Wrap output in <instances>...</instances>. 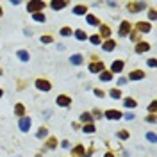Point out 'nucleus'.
I'll use <instances>...</instances> for the list:
<instances>
[{"label":"nucleus","mask_w":157,"mask_h":157,"mask_svg":"<svg viewBox=\"0 0 157 157\" xmlns=\"http://www.w3.org/2000/svg\"><path fill=\"white\" fill-rule=\"evenodd\" d=\"M105 118H109V120H120L121 118V113L120 111H114V109H109L105 113Z\"/></svg>","instance_id":"1a4fd4ad"},{"label":"nucleus","mask_w":157,"mask_h":157,"mask_svg":"<svg viewBox=\"0 0 157 157\" xmlns=\"http://www.w3.org/2000/svg\"><path fill=\"white\" fill-rule=\"evenodd\" d=\"M113 79V73L111 72H102L100 73V80H111Z\"/></svg>","instance_id":"5701e85b"},{"label":"nucleus","mask_w":157,"mask_h":157,"mask_svg":"<svg viewBox=\"0 0 157 157\" xmlns=\"http://www.w3.org/2000/svg\"><path fill=\"white\" fill-rule=\"evenodd\" d=\"M32 20L45 23V20H47V18H45V14H43V13H34V14H32Z\"/></svg>","instance_id":"aec40b11"},{"label":"nucleus","mask_w":157,"mask_h":157,"mask_svg":"<svg viewBox=\"0 0 157 157\" xmlns=\"http://www.w3.org/2000/svg\"><path fill=\"white\" fill-rule=\"evenodd\" d=\"M16 55H18V59L23 61V63H27V61H29V52H27V50H18Z\"/></svg>","instance_id":"2eb2a0df"},{"label":"nucleus","mask_w":157,"mask_h":157,"mask_svg":"<svg viewBox=\"0 0 157 157\" xmlns=\"http://www.w3.org/2000/svg\"><path fill=\"white\" fill-rule=\"evenodd\" d=\"M72 155H73V157H82L84 155V147H82V145L75 147L73 150H72Z\"/></svg>","instance_id":"dca6fc26"},{"label":"nucleus","mask_w":157,"mask_h":157,"mask_svg":"<svg viewBox=\"0 0 157 157\" xmlns=\"http://www.w3.org/2000/svg\"><path fill=\"white\" fill-rule=\"evenodd\" d=\"M36 88L41 89V91H50L52 89V84L48 82V80H45V79H38L36 80Z\"/></svg>","instance_id":"7ed1b4c3"},{"label":"nucleus","mask_w":157,"mask_h":157,"mask_svg":"<svg viewBox=\"0 0 157 157\" xmlns=\"http://www.w3.org/2000/svg\"><path fill=\"white\" fill-rule=\"evenodd\" d=\"M147 139L150 141V143H155V134H154V132H148V134H147Z\"/></svg>","instance_id":"2f4dec72"},{"label":"nucleus","mask_w":157,"mask_h":157,"mask_svg":"<svg viewBox=\"0 0 157 157\" xmlns=\"http://www.w3.org/2000/svg\"><path fill=\"white\" fill-rule=\"evenodd\" d=\"M91 120H93V118H91L89 113H84V114L80 116V121H84V123H91Z\"/></svg>","instance_id":"bb28decb"},{"label":"nucleus","mask_w":157,"mask_h":157,"mask_svg":"<svg viewBox=\"0 0 157 157\" xmlns=\"http://www.w3.org/2000/svg\"><path fill=\"white\" fill-rule=\"evenodd\" d=\"M0 75H2V70H0Z\"/></svg>","instance_id":"49530a36"},{"label":"nucleus","mask_w":157,"mask_h":157,"mask_svg":"<svg viewBox=\"0 0 157 157\" xmlns=\"http://www.w3.org/2000/svg\"><path fill=\"white\" fill-rule=\"evenodd\" d=\"M55 145H57V143H55V139L50 137V139H48V143H47V148H55Z\"/></svg>","instance_id":"7c9ffc66"},{"label":"nucleus","mask_w":157,"mask_h":157,"mask_svg":"<svg viewBox=\"0 0 157 157\" xmlns=\"http://www.w3.org/2000/svg\"><path fill=\"white\" fill-rule=\"evenodd\" d=\"M118 137H121V139H127V137H129V132L121 130V132H118Z\"/></svg>","instance_id":"f704fd0d"},{"label":"nucleus","mask_w":157,"mask_h":157,"mask_svg":"<svg viewBox=\"0 0 157 157\" xmlns=\"http://www.w3.org/2000/svg\"><path fill=\"white\" fill-rule=\"evenodd\" d=\"M150 50V45L148 43H145V41H139L136 45V52L137 54H143V52H148Z\"/></svg>","instance_id":"9d476101"},{"label":"nucleus","mask_w":157,"mask_h":157,"mask_svg":"<svg viewBox=\"0 0 157 157\" xmlns=\"http://www.w3.org/2000/svg\"><path fill=\"white\" fill-rule=\"evenodd\" d=\"M47 134H48V130H47V127H41V129L38 130V134H36V136L39 137V139H43V137H47Z\"/></svg>","instance_id":"393cba45"},{"label":"nucleus","mask_w":157,"mask_h":157,"mask_svg":"<svg viewBox=\"0 0 157 157\" xmlns=\"http://www.w3.org/2000/svg\"><path fill=\"white\" fill-rule=\"evenodd\" d=\"M86 20H88V23H89V25H100V21L96 20L93 14H88V18H86Z\"/></svg>","instance_id":"412c9836"},{"label":"nucleus","mask_w":157,"mask_h":157,"mask_svg":"<svg viewBox=\"0 0 157 157\" xmlns=\"http://www.w3.org/2000/svg\"><path fill=\"white\" fill-rule=\"evenodd\" d=\"M75 38H77V39H80V41L88 39V36H86V32H84V31H75Z\"/></svg>","instance_id":"4be33fe9"},{"label":"nucleus","mask_w":157,"mask_h":157,"mask_svg":"<svg viewBox=\"0 0 157 157\" xmlns=\"http://www.w3.org/2000/svg\"><path fill=\"white\" fill-rule=\"evenodd\" d=\"M127 7H129L130 13H139V11H143L145 7H147V4H145V2H136V4L132 2V4H129Z\"/></svg>","instance_id":"20e7f679"},{"label":"nucleus","mask_w":157,"mask_h":157,"mask_svg":"<svg viewBox=\"0 0 157 157\" xmlns=\"http://www.w3.org/2000/svg\"><path fill=\"white\" fill-rule=\"evenodd\" d=\"M70 34H72V29H68V27L61 29V36H70Z\"/></svg>","instance_id":"473e14b6"},{"label":"nucleus","mask_w":157,"mask_h":157,"mask_svg":"<svg viewBox=\"0 0 157 157\" xmlns=\"http://www.w3.org/2000/svg\"><path fill=\"white\" fill-rule=\"evenodd\" d=\"M82 130L86 132V134H88V132L91 134V132H95V125H93V123H86V125L82 127Z\"/></svg>","instance_id":"b1692460"},{"label":"nucleus","mask_w":157,"mask_h":157,"mask_svg":"<svg viewBox=\"0 0 157 157\" xmlns=\"http://www.w3.org/2000/svg\"><path fill=\"white\" fill-rule=\"evenodd\" d=\"M148 66H152V68H154V66H155V59H148Z\"/></svg>","instance_id":"ea45409f"},{"label":"nucleus","mask_w":157,"mask_h":157,"mask_svg":"<svg viewBox=\"0 0 157 157\" xmlns=\"http://www.w3.org/2000/svg\"><path fill=\"white\" fill-rule=\"evenodd\" d=\"M125 118H127V120H132V118H134V114H132V113H127Z\"/></svg>","instance_id":"a19ab883"},{"label":"nucleus","mask_w":157,"mask_h":157,"mask_svg":"<svg viewBox=\"0 0 157 157\" xmlns=\"http://www.w3.org/2000/svg\"><path fill=\"white\" fill-rule=\"evenodd\" d=\"M139 79H145V72H143V70L130 72V75H129V80H139Z\"/></svg>","instance_id":"6e6552de"},{"label":"nucleus","mask_w":157,"mask_h":157,"mask_svg":"<svg viewBox=\"0 0 157 157\" xmlns=\"http://www.w3.org/2000/svg\"><path fill=\"white\" fill-rule=\"evenodd\" d=\"M89 41L93 43V45H100V36H98V34H95V36H91V38H89Z\"/></svg>","instance_id":"cd10ccee"},{"label":"nucleus","mask_w":157,"mask_h":157,"mask_svg":"<svg viewBox=\"0 0 157 157\" xmlns=\"http://www.w3.org/2000/svg\"><path fill=\"white\" fill-rule=\"evenodd\" d=\"M155 18H157V14H155V11L152 9L150 11V20H155Z\"/></svg>","instance_id":"e433bc0d"},{"label":"nucleus","mask_w":157,"mask_h":157,"mask_svg":"<svg viewBox=\"0 0 157 157\" xmlns=\"http://www.w3.org/2000/svg\"><path fill=\"white\" fill-rule=\"evenodd\" d=\"M105 157H114V155H113V154H111V152H109V154H105Z\"/></svg>","instance_id":"37998d69"},{"label":"nucleus","mask_w":157,"mask_h":157,"mask_svg":"<svg viewBox=\"0 0 157 157\" xmlns=\"http://www.w3.org/2000/svg\"><path fill=\"white\" fill-rule=\"evenodd\" d=\"M125 107H136V100H132V98H127V100H125Z\"/></svg>","instance_id":"c756f323"},{"label":"nucleus","mask_w":157,"mask_h":157,"mask_svg":"<svg viewBox=\"0 0 157 157\" xmlns=\"http://www.w3.org/2000/svg\"><path fill=\"white\" fill-rule=\"evenodd\" d=\"M130 31H132L130 23H129V21H121V25H120V31H118V34H120L121 38H125V36H129V34H130Z\"/></svg>","instance_id":"f03ea898"},{"label":"nucleus","mask_w":157,"mask_h":157,"mask_svg":"<svg viewBox=\"0 0 157 157\" xmlns=\"http://www.w3.org/2000/svg\"><path fill=\"white\" fill-rule=\"evenodd\" d=\"M68 6V2H64V0H54L52 4H50V7L55 11H59V9H63V7H66Z\"/></svg>","instance_id":"9b49d317"},{"label":"nucleus","mask_w":157,"mask_h":157,"mask_svg":"<svg viewBox=\"0 0 157 157\" xmlns=\"http://www.w3.org/2000/svg\"><path fill=\"white\" fill-rule=\"evenodd\" d=\"M73 13L77 16H80L84 13H88V7H86V6H77V7H73Z\"/></svg>","instance_id":"a211bd4d"},{"label":"nucleus","mask_w":157,"mask_h":157,"mask_svg":"<svg viewBox=\"0 0 157 157\" xmlns=\"http://www.w3.org/2000/svg\"><path fill=\"white\" fill-rule=\"evenodd\" d=\"M2 95H4V91H2V89H0V98H2Z\"/></svg>","instance_id":"c03bdc74"},{"label":"nucleus","mask_w":157,"mask_h":157,"mask_svg":"<svg viewBox=\"0 0 157 157\" xmlns=\"http://www.w3.org/2000/svg\"><path fill=\"white\" fill-rule=\"evenodd\" d=\"M95 118H102V113L100 111H95Z\"/></svg>","instance_id":"79ce46f5"},{"label":"nucleus","mask_w":157,"mask_h":157,"mask_svg":"<svg viewBox=\"0 0 157 157\" xmlns=\"http://www.w3.org/2000/svg\"><path fill=\"white\" fill-rule=\"evenodd\" d=\"M148 109H150V113L154 114V111H155V102H152V104H150V107H148Z\"/></svg>","instance_id":"4c0bfd02"},{"label":"nucleus","mask_w":157,"mask_h":157,"mask_svg":"<svg viewBox=\"0 0 157 157\" xmlns=\"http://www.w3.org/2000/svg\"><path fill=\"white\" fill-rule=\"evenodd\" d=\"M123 70V61H114V63L111 64V72H114V73H120Z\"/></svg>","instance_id":"f8f14e48"},{"label":"nucleus","mask_w":157,"mask_h":157,"mask_svg":"<svg viewBox=\"0 0 157 157\" xmlns=\"http://www.w3.org/2000/svg\"><path fill=\"white\" fill-rule=\"evenodd\" d=\"M70 61H72V64H77V66H79V64H82V55H80V54H75V55H72V57H70Z\"/></svg>","instance_id":"f3484780"},{"label":"nucleus","mask_w":157,"mask_h":157,"mask_svg":"<svg viewBox=\"0 0 157 157\" xmlns=\"http://www.w3.org/2000/svg\"><path fill=\"white\" fill-rule=\"evenodd\" d=\"M18 127H20L21 132H27V130L31 129V118H29V116H23V118L20 120V125Z\"/></svg>","instance_id":"0eeeda50"},{"label":"nucleus","mask_w":157,"mask_h":157,"mask_svg":"<svg viewBox=\"0 0 157 157\" xmlns=\"http://www.w3.org/2000/svg\"><path fill=\"white\" fill-rule=\"evenodd\" d=\"M95 95H96V96H102V98H104V91H102V89H95Z\"/></svg>","instance_id":"c9c22d12"},{"label":"nucleus","mask_w":157,"mask_h":157,"mask_svg":"<svg viewBox=\"0 0 157 157\" xmlns=\"http://www.w3.org/2000/svg\"><path fill=\"white\" fill-rule=\"evenodd\" d=\"M41 43L48 45V43H52V38H50V36H41Z\"/></svg>","instance_id":"72a5a7b5"},{"label":"nucleus","mask_w":157,"mask_h":157,"mask_svg":"<svg viewBox=\"0 0 157 157\" xmlns=\"http://www.w3.org/2000/svg\"><path fill=\"white\" fill-rule=\"evenodd\" d=\"M114 47H116V41H113V39H107V41L102 45V48H104L105 52H111V50H114Z\"/></svg>","instance_id":"ddd939ff"},{"label":"nucleus","mask_w":157,"mask_h":157,"mask_svg":"<svg viewBox=\"0 0 157 157\" xmlns=\"http://www.w3.org/2000/svg\"><path fill=\"white\" fill-rule=\"evenodd\" d=\"M137 32H150V23H145V21H139L136 25Z\"/></svg>","instance_id":"4468645a"},{"label":"nucleus","mask_w":157,"mask_h":157,"mask_svg":"<svg viewBox=\"0 0 157 157\" xmlns=\"http://www.w3.org/2000/svg\"><path fill=\"white\" fill-rule=\"evenodd\" d=\"M89 72H91V73H102V72H104V63H102V61L91 63L89 64Z\"/></svg>","instance_id":"423d86ee"},{"label":"nucleus","mask_w":157,"mask_h":157,"mask_svg":"<svg viewBox=\"0 0 157 157\" xmlns=\"http://www.w3.org/2000/svg\"><path fill=\"white\" fill-rule=\"evenodd\" d=\"M109 95H111V96H113V98H120V96H121V93H120V89H111V91H109Z\"/></svg>","instance_id":"c85d7f7f"},{"label":"nucleus","mask_w":157,"mask_h":157,"mask_svg":"<svg viewBox=\"0 0 157 157\" xmlns=\"http://www.w3.org/2000/svg\"><path fill=\"white\" fill-rule=\"evenodd\" d=\"M27 9H29V13H31V14H34V13H41V11L45 9V2H41V0L29 2V4H27Z\"/></svg>","instance_id":"f257e3e1"},{"label":"nucleus","mask_w":157,"mask_h":157,"mask_svg":"<svg viewBox=\"0 0 157 157\" xmlns=\"http://www.w3.org/2000/svg\"><path fill=\"white\" fill-rule=\"evenodd\" d=\"M55 104L59 105V107H68V105L72 104V98H70V96H66V95H59V96H57V100H55Z\"/></svg>","instance_id":"39448f33"},{"label":"nucleus","mask_w":157,"mask_h":157,"mask_svg":"<svg viewBox=\"0 0 157 157\" xmlns=\"http://www.w3.org/2000/svg\"><path fill=\"white\" fill-rule=\"evenodd\" d=\"M0 16H2V7H0Z\"/></svg>","instance_id":"a18cd8bd"},{"label":"nucleus","mask_w":157,"mask_h":157,"mask_svg":"<svg viewBox=\"0 0 157 157\" xmlns=\"http://www.w3.org/2000/svg\"><path fill=\"white\" fill-rule=\"evenodd\" d=\"M14 113H16L18 116H23V113H25V107H23L21 104H16V107H14Z\"/></svg>","instance_id":"a878e982"},{"label":"nucleus","mask_w":157,"mask_h":157,"mask_svg":"<svg viewBox=\"0 0 157 157\" xmlns=\"http://www.w3.org/2000/svg\"><path fill=\"white\" fill-rule=\"evenodd\" d=\"M109 34H111V29H109L107 25H102V27H100V36H102V38H109Z\"/></svg>","instance_id":"6ab92c4d"},{"label":"nucleus","mask_w":157,"mask_h":157,"mask_svg":"<svg viewBox=\"0 0 157 157\" xmlns=\"http://www.w3.org/2000/svg\"><path fill=\"white\" fill-rule=\"evenodd\" d=\"M147 120L150 121V123H154V121H155V114H150V116L147 118Z\"/></svg>","instance_id":"58836bf2"}]
</instances>
